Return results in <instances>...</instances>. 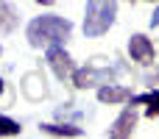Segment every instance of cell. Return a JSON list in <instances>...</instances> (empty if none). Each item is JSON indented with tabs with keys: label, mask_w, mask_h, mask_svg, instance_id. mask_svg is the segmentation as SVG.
<instances>
[{
	"label": "cell",
	"mask_w": 159,
	"mask_h": 139,
	"mask_svg": "<svg viewBox=\"0 0 159 139\" xmlns=\"http://www.w3.org/2000/svg\"><path fill=\"white\" fill-rule=\"evenodd\" d=\"M73 25L70 20L59 17V14H42V17H34L28 22V42L34 47H50V45H61L67 36H70Z\"/></svg>",
	"instance_id": "cell-1"
},
{
	"label": "cell",
	"mask_w": 159,
	"mask_h": 139,
	"mask_svg": "<svg viewBox=\"0 0 159 139\" xmlns=\"http://www.w3.org/2000/svg\"><path fill=\"white\" fill-rule=\"evenodd\" d=\"M117 17V3L115 0H87L84 11V33L87 36H103Z\"/></svg>",
	"instance_id": "cell-2"
},
{
	"label": "cell",
	"mask_w": 159,
	"mask_h": 139,
	"mask_svg": "<svg viewBox=\"0 0 159 139\" xmlns=\"http://www.w3.org/2000/svg\"><path fill=\"white\" fill-rule=\"evenodd\" d=\"M112 70H98V67H81L73 72V84L75 89H89V86H98V84H112Z\"/></svg>",
	"instance_id": "cell-3"
},
{
	"label": "cell",
	"mask_w": 159,
	"mask_h": 139,
	"mask_svg": "<svg viewBox=\"0 0 159 139\" xmlns=\"http://www.w3.org/2000/svg\"><path fill=\"white\" fill-rule=\"evenodd\" d=\"M134 128H137V111H134V106H129V109H123L120 117L112 123L109 139H131Z\"/></svg>",
	"instance_id": "cell-4"
},
{
	"label": "cell",
	"mask_w": 159,
	"mask_h": 139,
	"mask_svg": "<svg viewBox=\"0 0 159 139\" xmlns=\"http://www.w3.org/2000/svg\"><path fill=\"white\" fill-rule=\"evenodd\" d=\"M48 64H50V70H53L59 78L73 75V59H70V53H67L61 45H50V47H48Z\"/></svg>",
	"instance_id": "cell-5"
},
{
	"label": "cell",
	"mask_w": 159,
	"mask_h": 139,
	"mask_svg": "<svg viewBox=\"0 0 159 139\" xmlns=\"http://www.w3.org/2000/svg\"><path fill=\"white\" fill-rule=\"evenodd\" d=\"M129 53H131L134 61L151 64V61H154V42H151L148 36H143V33H134V36L129 39Z\"/></svg>",
	"instance_id": "cell-6"
},
{
	"label": "cell",
	"mask_w": 159,
	"mask_h": 139,
	"mask_svg": "<svg viewBox=\"0 0 159 139\" xmlns=\"http://www.w3.org/2000/svg\"><path fill=\"white\" fill-rule=\"evenodd\" d=\"M98 100L101 103H126V100H131V89L115 86V84H103L98 89Z\"/></svg>",
	"instance_id": "cell-7"
},
{
	"label": "cell",
	"mask_w": 159,
	"mask_h": 139,
	"mask_svg": "<svg viewBox=\"0 0 159 139\" xmlns=\"http://www.w3.org/2000/svg\"><path fill=\"white\" fill-rule=\"evenodd\" d=\"M131 103H145V117H159V89L148 92V95H131Z\"/></svg>",
	"instance_id": "cell-8"
},
{
	"label": "cell",
	"mask_w": 159,
	"mask_h": 139,
	"mask_svg": "<svg viewBox=\"0 0 159 139\" xmlns=\"http://www.w3.org/2000/svg\"><path fill=\"white\" fill-rule=\"evenodd\" d=\"M22 89H25V95H28L31 100H39V98H45V81H42L36 72L25 75V84H22Z\"/></svg>",
	"instance_id": "cell-9"
},
{
	"label": "cell",
	"mask_w": 159,
	"mask_h": 139,
	"mask_svg": "<svg viewBox=\"0 0 159 139\" xmlns=\"http://www.w3.org/2000/svg\"><path fill=\"white\" fill-rule=\"evenodd\" d=\"M42 131L50 134V137H81V128L78 125H53V123H45Z\"/></svg>",
	"instance_id": "cell-10"
},
{
	"label": "cell",
	"mask_w": 159,
	"mask_h": 139,
	"mask_svg": "<svg viewBox=\"0 0 159 139\" xmlns=\"http://www.w3.org/2000/svg\"><path fill=\"white\" fill-rule=\"evenodd\" d=\"M14 22H17L14 8H11L8 3H3V6H0V31H11V28H14Z\"/></svg>",
	"instance_id": "cell-11"
},
{
	"label": "cell",
	"mask_w": 159,
	"mask_h": 139,
	"mask_svg": "<svg viewBox=\"0 0 159 139\" xmlns=\"http://www.w3.org/2000/svg\"><path fill=\"white\" fill-rule=\"evenodd\" d=\"M22 128H20V123H14L11 117H3L0 114V137H17Z\"/></svg>",
	"instance_id": "cell-12"
},
{
	"label": "cell",
	"mask_w": 159,
	"mask_h": 139,
	"mask_svg": "<svg viewBox=\"0 0 159 139\" xmlns=\"http://www.w3.org/2000/svg\"><path fill=\"white\" fill-rule=\"evenodd\" d=\"M151 25H154V28H157V25H159V8H157V11H154V17H151Z\"/></svg>",
	"instance_id": "cell-13"
},
{
	"label": "cell",
	"mask_w": 159,
	"mask_h": 139,
	"mask_svg": "<svg viewBox=\"0 0 159 139\" xmlns=\"http://www.w3.org/2000/svg\"><path fill=\"white\" fill-rule=\"evenodd\" d=\"M36 3H39V6H53L56 0H36Z\"/></svg>",
	"instance_id": "cell-14"
},
{
	"label": "cell",
	"mask_w": 159,
	"mask_h": 139,
	"mask_svg": "<svg viewBox=\"0 0 159 139\" xmlns=\"http://www.w3.org/2000/svg\"><path fill=\"white\" fill-rule=\"evenodd\" d=\"M0 95H3V78H0Z\"/></svg>",
	"instance_id": "cell-15"
},
{
	"label": "cell",
	"mask_w": 159,
	"mask_h": 139,
	"mask_svg": "<svg viewBox=\"0 0 159 139\" xmlns=\"http://www.w3.org/2000/svg\"><path fill=\"white\" fill-rule=\"evenodd\" d=\"M0 53H3V47H0Z\"/></svg>",
	"instance_id": "cell-16"
},
{
	"label": "cell",
	"mask_w": 159,
	"mask_h": 139,
	"mask_svg": "<svg viewBox=\"0 0 159 139\" xmlns=\"http://www.w3.org/2000/svg\"><path fill=\"white\" fill-rule=\"evenodd\" d=\"M131 3H134V0H131Z\"/></svg>",
	"instance_id": "cell-17"
}]
</instances>
